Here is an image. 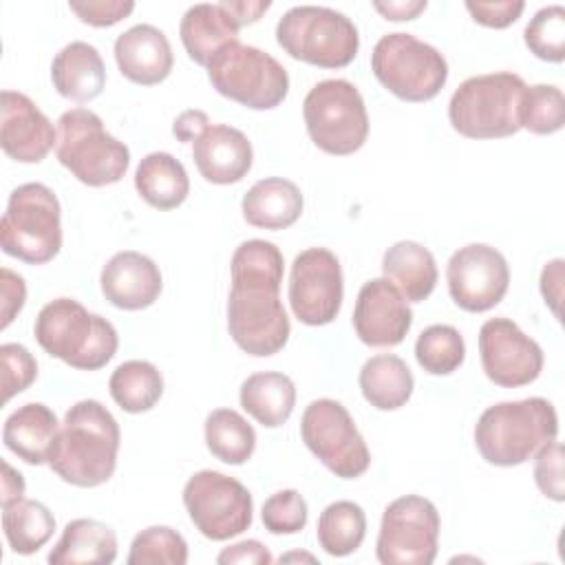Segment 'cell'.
<instances>
[{"label":"cell","instance_id":"obj_4","mask_svg":"<svg viewBox=\"0 0 565 565\" xmlns=\"http://www.w3.org/2000/svg\"><path fill=\"white\" fill-rule=\"evenodd\" d=\"M33 335L49 355L79 371L106 366L119 347L113 322L99 313H88L75 298L46 302L35 318Z\"/></svg>","mask_w":565,"mask_h":565},{"label":"cell","instance_id":"obj_17","mask_svg":"<svg viewBox=\"0 0 565 565\" xmlns=\"http://www.w3.org/2000/svg\"><path fill=\"white\" fill-rule=\"evenodd\" d=\"M479 358L490 382L503 388L532 384L543 371V349L510 318H490L479 329Z\"/></svg>","mask_w":565,"mask_h":565},{"label":"cell","instance_id":"obj_16","mask_svg":"<svg viewBox=\"0 0 565 565\" xmlns=\"http://www.w3.org/2000/svg\"><path fill=\"white\" fill-rule=\"evenodd\" d=\"M446 280L448 294L459 309L483 313L497 307L508 294L510 267L497 247L468 243L450 256Z\"/></svg>","mask_w":565,"mask_h":565},{"label":"cell","instance_id":"obj_39","mask_svg":"<svg viewBox=\"0 0 565 565\" xmlns=\"http://www.w3.org/2000/svg\"><path fill=\"white\" fill-rule=\"evenodd\" d=\"M525 46L543 62L565 60V9L561 4H547L534 13L523 31Z\"/></svg>","mask_w":565,"mask_h":565},{"label":"cell","instance_id":"obj_27","mask_svg":"<svg viewBox=\"0 0 565 565\" xmlns=\"http://www.w3.org/2000/svg\"><path fill=\"white\" fill-rule=\"evenodd\" d=\"M382 274L408 302L426 300L439 278L435 256L417 241H397L382 256Z\"/></svg>","mask_w":565,"mask_h":565},{"label":"cell","instance_id":"obj_2","mask_svg":"<svg viewBox=\"0 0 565 565\" xmlns=\"http://www.w3.org/2000/svg\"><path fill=\"white\" fill-rule=\"evenodd\" d=\"M121 433L113 413L97 399H82L66 411L49 466L75 488H97L113 477Z\"/></svg>","mask_w":565,"mask_h":565},{"label":"cell","instance_id":"obj_43","mask_svg":"<svg viewBox=\"0 0 565 565\" xmlns=\"http://www.w3.org/2000/svg\"><path fill=\"white\" fill-rule=\"evenodd\" d=\"M68 9L90 26H113L135 9L130 0H71Z\"/></svg>","mask_w":565,"mask_h":565},{"label":"cell","instance_id":"obj_18","mask_svg":"<svg viewBox=\"0 0 565 565\" xmlns=\"http://www.w3.org/2000/svg\"><path fill=\"white\" fill-rule=\"evenodd\" d=\"M413 324L402 291L386 278L366 280L353 307V329L366 347H397Z\"/></svg>","mask_w":565,"mask_h":565},{"label":"cell","instance_id":"obj_45","mask_svg":"<svg viewBox=\"0 0 565 565\" xmlns=\"http://www.w3.org/2000/svg\"><path fill=\"white\" fill-rule=\"evenodd\" d=\"M0 287H2V313H0V329H7L13 318L22 311L26 300V285L24 278L9 267L0 269Z\"/></svg>","mask_w":565,"mask_h":565},{"label":"cell","instance_id":"obj_7","mask_svg":"<svg viewBox=\"0 0 565 565\" xmlns=\"http://www.w3.org/2000/svg\"><path fill=\"white\" fill-rule=\"evenodd\" d=\"M278 46L320 68L349 66L360 49L358 26L342 11L318 4L291 7L276 24Z\"/></svg>","mask_w":565,"mask_h":565},{"label":"cell","instance_id":"obj_1","mask_svg":"<svg viewBox=\"0 0 565 565\" xmlns=\"http://www.w3.org/2000/svg\"><path fill=\"white\" fill-rule=\"evenodd\" d=\"M232 289L227 298V329L241 351L254 358L278 353L291 333L280 302L282 252L263 238L243 241L230 263Z\"/></svg>","mask_w":565,"mask_h":565},{"label":"cell","instance_id":"obj_50","mask_svg":"<svg viewBox=\"0 0 565 565\" xmlns=\"http://www.w3.org/2000/svg\"><path fill=\"white\" fill-rule=\"evenodd\" d=\"M232 18L238 22V26H247L260 20V15L271 7L267 0H223L221 2Z\"/></svg>","mask_w":565,"mask_h":565},{"label":"cell","instance_id":"obj_28","mask_svg":"<svg viewBox=\"0 0 565 565\" xmlns=\"http://www.w3.org/2000/svg\"><path fill=\"white\" fill-rule=\"evenodd\" d=\"M117 558V534L97 519H73L49 552L51 565H110Z\"/></svg>","mask_w":565,"mask_h":565},{"label":"cell","instance_id":"obj_30","mask_svg":"<svg viewBox=\"0 0 565 565\" xmlns=\"http://www.w3.org/2000/svg\"><path fill=\"white\" fill-rule=\"evenodd\" d=\"M135 188L150 207L166 212L188 199L190 179L183 163L170 152H150L135 170Z\"/></svg>","mask_w":565,"mask_h":565},{"label":"cell","instance_id":"obj_22","mask_svg":"<svg viewBox=\"0 0 565 565\" xmlns=\"http://www.w3.org/2000/svg\"><path fill=\"white\" fill-rule=\"evenodd\" d=\"M115 62L119 73L132 84L154 86L170 75L174 55L161 29L152 24H135L117 35Z\"/></svg>","mask_w":565,"mask_h":565},{"label":"cell","instance_id":"obj_42","mask_svg":"<svg viewBox=\"0 0 565 565\" xmlns=\"http://www.w3.org/2000/svg\"><path fill=\"white\" fill-rule=\"evenodd\" d=\"M534 481L547 499L561 503L565 501V477H563V446L561 441H550L541 446L534 455Z\"/></svg>","mask_w":565,"mask_h":565},{"label":"cell","instance_id":"obj_44","mask_svg":"<svg viewBox=\"0 0 565 565\" xmlns=\"http://www.w3.org/2000/svg\"><path fill=\"white\" fill-rule=\"evenodd\" d=\"M468 13L475 22L488 26V29H505L512 22L519 20V15L525 9V2L521 0H503V2H466Z\"/></svg>","mask_w":565,"mask_h":565},{"label":"cell","instance_id":"obj_35","mask_svg":"<svg viewBox=\"0 0 565 565\" xmlns=\"http://www.w3.org/2000/svg\"><path fill=\"white\" fill-rule=\"evenodd\" d=\"M316 536L329 556H349L366 536V514L355 501H333L320 512Z\"/></svg>","mask_w":565,"mask_h":565},{"label":"cell","instance_id":"obj_20","mask_svg":"<svg viewBox=\"0 0 565 565\" xmlns=\"http://www.w3.org/2000/svg\"><path fill=\"white\" fill-rule=\"evenodd\" d=\"M104 298L124 311H141L157 302L163 289L161 271L152 258L141 252H117L99 274Z\"/></svg>","mask_w":565,"mask_h":565},{"label":"cell","instance_id":"obj_36","mask_svg":"<svg viewBox=\"0 0 565 565\" xmlns=\"http://www.w3.org/2000/svg\"><path fill=\"white\" fill-rule=\"evenodd\" d=\"M466 358L461 333L450 324L426 327L415 342V360L430 375L455 373Z\"/></svg>","mask_w":565,"mask_h":565},{"label":"cell","instance_id":"obj_48","mask_svg":"<svg viewBox=\"0 0 565 565\" xmlns=\"http://www.w3.org/2000/svg\"><path fill=\"white\" fill-rule=\"evenodd\" d=\"M207 126H210L207 115L203 110L192 108V110H183L181 115H177V119L172 124V135L179 141L188 143V141H194Z\"/></svg>","mask_w":565,"mask_h":565},{"label":"cell","instance_id":"obj_26","mask_svg":"<svg viewBox=\"0 0 565 565\" xmlns=\"http://www.w3.org/2000/svg\"><path fill=\"white\" fill-rule=\"evenodd\" d=\"M300 188L282 177H267L256 181L243 196V218L260 230L291 227L302 214Z\"/></svg>","mask_w":565,"mask_h":565},{"label":"cell","instance_id":"obj_37","mask_svg":"<svg viewBox=\"0 0 565 565\" xmlns=\"http://www.w3.org/2000/svg\"><path fill=\"white\" fill-rule=\"evenodd\" d=\"M565 124V99L558 86L532 84L519 102V126L532 135H554Z\"/></svg>","mask_w":565,"mask_h":565},{"label":"cell","instance_id":"obj_51","mask_svg":"<svg viewBox=\"0 0 565 565\" xmlns=\"http://www.w3.org/2000/svg\"><path fill=\"white\" fill-rule=\"evenodd\" d=\"M0 501H2V508L22 499L24 497V477L11 468L9 461L2 459V486H0Z\"/></svg>","mask_w":565,"mask_h":565},{"label":"cell","instance_id":"obj_23","mask_svg":"<svg viewBox=\"0 0 565 565\" xmlns=\"http://www.w3.org/2000/svg\"><path fill=\"white\" fill-rule=\"evenodd\" d=\"M60 426L62 424L46 404L29 402L4 419L2 441L24 463L42 466L49 463Z\"/></svg>","mask_w":565,"mask_h":565},{"label":"cell","instance_id":"obj_34","mask_svg":"<svg viewBox=\"0 0 565 565\" xmlns=\"http://www.w3.org/2000/svg\"><path fill=\"white\" fill-rule=\"evenodd\" d=\"M205 446L223 463L241 466L256 448L254 426L234 408H216L205 417Z\"/></svg>","mask_w":565,"mask_h":565},{"label":"cell","instance_id":"obj_12","mask_svg":"<svg viewBox=\"0 0 565 565\" xmlns=\"http://www.w3.org/2000/svg\"><path fill=\"white\" fill-rule=\"evenodd\" d=\"M300 437L313 457L340 479H358L371 466L364 437L349 411L335 399H313L305 408Z\"/></svg>","mask_w":565,"mask_h":565},{"label":"cell","instance_id":"obj_3","mask_svg":"<svg viewBox=\"0 0 565 565\" xmlns=\"http://www.w3.org/2000/svg\"><path fill=\"white\" fill-rule=\"evenodd\" d=\"M558 435V415L550 399L525 397L488 406L475 424L479 455L501 468L530 461L536 450Z\"/></svg>","mask_w":565,"mask_h":565},{"label":"cell","instance_id":"obj_5","mask_svg":"<svg viewBox=\"0 0 565 565\" xmlns=\"http://www.w3.org/2000/svg\"><path fill=\"white\" fill-rule=\"evenodd\" d=\"M55 157L88 188L121 181L130 166L128 146L113 137L102 117L88 108H71L60 115Z\"/></svg>","mask_w":565,"mask_h":565},{"label":"cell","instance_id":"obj_21","mask_svg":"<svg viewBox=\"0 0 565 565\" xmlns=\"http://www.w3.org/2000/svg\"><path fill=\"white\" fill-rule=\"evenodd\" d=\"M192 159L199 174L216 185L238 183L252 170V141L234 126L210 124L192 141Z\"/></svg>","mask_w":565,"mask_h":565},{"label":"cell","instance_id":"obj_47","mask_svg":"<svg viewBox=\"0 0 565 565\" xmlns=\"http://www.w3.org/2000/svg\"><path fill=\"white\" fill-rule=\"evenodd\" d=\"M563 258H554L545 263L541 271V294L545 305L552 309L556 318H561V300H563Z\"/></svg>","mask_w":565,"mask_h":565},{"label":"cell","instance_id":"obj_14","mask_svg":"<svg viewBox=\"0 0 565 565\" xmlns=\"http://www.w3.org/2000/svg\"><path fill=\"white\" fill-rule=\"evenodd\" d=\"M439 512L433 501L406 494L384 508L375 556L384 565H430L439 547Z\"/></svg>","mask_w":565,"mask_h":565},{"label":"cell","instance_id":"obj_11","mask_svg":"<svg viewBox=\"0 0 565 565\" xmlns=\"http://www.w3.org/2000/svg\"><path fill=\"white\" fill-rule=\"evenodd\" d=\"M302 117L311 141L327 154H353L369 137L364 99L347 79L318 82L302 102Z\"/></svg>","mask_w":565,"mask_h":565},{"label":"cell","instance_id":"obj_31","mask_svg":"<svg viewBox=\"0 0 565 565\" xmlns=\"http://www.w3.org/2000/svg\"><path fill=\"white\" fill-rule=\"evenodd\" d=\"M360 391L364 399L377 411L402 408L415 388L408 364L393 353H380L369 358L360 369Z\"/></svg>","mask_w":565,"mask_h":565},{"label":"cell","instance_id":"obj_6","mask_svg":"<svg viewBox=\"0 0 565 565\" xmlns=\"http://www.w3.org/2000/svg\"><path fill=\"white\" fill-rule=\"evenodd\" d=\"M525 82L510 71L468 77L448 104L450 126L468 139H503L521 130L519 102Z\"/></svg>","mask_w":565,"mask_h":565},{"label":"cell","instance_id":"obj_9","mask_svg":"<svg viewBox=\"0 0 565 565\" xmlns=\"http://www.w3.org/2000/svg\"><path fill=\"white\" fill-rule=\"evenodd\" d=\"M377 82L404 102H430L448 79V62L433 44L413 33H386L371 53Z\"/></svg>","mask_w":565,"mask_h":565},{"label":"cell","instance_id":"obj_15","mask_svg":"<svg viewBox=\"0 0 565 565\" xmlns=\"http://www.w3.org/2000/svg\"><path fill=\"white\" fill-rule=\"evenodd\" d=\"M344 298V278L338 256L327 247H309L291 263L289 305L294 316L309 327L335 320Z\"/></svg>","mask_w":565,"mask_h":565},{"label":"cell","instance_id":"obj_33","mask_svg":"<svg viewBox=\"0 0 565 565\" xmlns=\"http://www.w3.org/2000/svg\"><path fill=\"white\" fill-rule=\"evenodd\" d=\"M2 530L15 554H35L55 532L53 512L35 499H18L2 508Z\"/></svg>","mask_w":565,"mask_h":565},{"label":"cell","instance_id":"obj_52","mask_svg":"<svg viewBox=\"0 0 565 565\" xmlns=\"http://www.w3.org/2000/svg\"><path fill=\"white\" fill-rule=\"evenodd\" d=\"M278 561H280V563H291V561H309V563H316L318 558L311 556V554H307V552H289V554H282Z\"/></svg>","mask_w":565,"mask_h":565},{"label":"cell","instance_id":"obj_40","mask_svg":"<svg viewBox=\"0 0 565 565\" xmlns=\"http://www.w3.org/2000/svg\"><path fill=\"white\" fill-rule=\"evenodd\" d=\"M260 519L265 530L271 534H296L305 530L309 519V508L305 497L298 490L287 488L265 499Z\"/></svg>","mask_w":565,"mask_h":565},{"label":"cell","instance_id":"obj_46","mask_svg":"<svg viewBox=\"0 0 565 565\" xmlns=\"http://www.w3.org/2000/svg\"><path fill=\"white\" fill-rule=\"evenodd\" d=\"M274 561V556L269 554V550L256 541V539H249V541H238L230 547H223L221 554L216 556V563L221 565H230V563H241V565H269Z\"/></svg>","mask_w":565,"mask_h":565},{"label":"cell","instance_id":"obj_49","mask_svg":"<svg viewBox=\"0 0 565 565\" xmlns=\"http://www.w3.org/2000/svg\"><path fill=\"white\" fill-rule=\"evenodd\" d=\"M426 0H388V2H373V9L382 13L386 20L404 22L415 20L419 13L426 11Z\"/></svg>","mask_w":565,"mask_h":565},{"label":"cell","instance_id":"obj_25","mask_svg":"<svg viewBox=\"0 0 565 565\" xmlns=\"http://www.w3.org/2000/svg\"><path fill=\"white\" fill-rule=\"evenodd\" d=\"M53 88L73 102H90L106 86V66L99 51L82 40L66 44L51 64Z\"/></svg>","mask_w":565,"mask_h":565},{"label":"cell","instance_id":"obj_32","mask_svg":"<svg viewBox=\"0 0 565 565\" xmlns=\"http://www.w3.org/2000/svg\"><path fill=\"white\" fill-rule=\"evenodd\" d=\"M108 391L121 411L132 415L146 413L163 395V375L148 360H126L113 371Z\"/></svg>","mask_w":565,"mask_h":565},{"label":"cell","instance_id":"obj_13","mask_svg":"<svg viewBox=\"0 0 565 565\" xmlns=\"http://www.w3.org/2000/svg\"><path fill=\"white\" fill-rule=\"evenodd\" d=\"M183 505L194 527L210 541L234 539L254 519L249 490L238 479L216 470H199L185 481Z\"/></svg>","mask_w":565,"mask_h":565},{"label":"cell","instance_id":"obj_38","mask_svg":"<svg viewBox=\"0 0 565 565\" xmlns=\"http://www.w3.org/2000/svg\"><path fill=\"white\" fill-rule=\"evenodd\" d=\"M126 563L128 565H185L188 543L177 530L168 525H150L132 539Z\"/></svg>","mask_w":565,"mask_h":565},{"label":"cell","instance_id":"obj_19","mask_svg":"<svg viewBox=\"0 0 565 565\" xmlns=\"http://www.w3.org/2000/svg\"><path fill=\"white\" fill-rule=\"evenodd\" d=\"M57 143V128L20 90H2L0 146L18 163H40Z\"/></svg>","mask_w":565,"mask_h":565},{"label":"cell","instance_id":"obj_29","mask_svg":"<svg viewBox=\"0 0 565 565\" xmlns=\"http://www.w3.org/2000/svg\"><path fill=\"white\" fill-rule=\"evenodd\" d=\"M238 399L245 413H249L260 426H282L296 406V386L289 375L278 371H263L249 375L238 391Z\"/></svg>","mask_w":565,"mask_h":565},{"label":"cell","instance_id":"obj_10","mask_svg":"<svg viewBox=\"0 0 565 565\" xmlns=\"http://www.w3.org/2000/svg\"><path fill=\"white\" fill-rule=\"evenodd\" d=\"M207 79L218 95L252 110H271L289 93L287 68L269 53L238 40L212 57Z\"/></svg>","mask_w":565,"mask_h":565},{"label":"cell","instance_id":"obj_41","mask_svg":"<svg viewBox=\"0 0 565 565\" xmlns=\"http://www.w3.org/2000/svg\"><path fill=\"white\" fill-rule=\"evenodd\" d=\"M0 371H2V402L26 391L38 377V362L33 353L18 344L7 342L0 347Z\"/></svg>","mask_w":565,"mask_h":565},{"label":"cell","instance_id":"obj_24","mask_svg":"<svg viewBox=\"0 0 565 565\" xmlns=\"http://www.w3.org/2000/svg\"><path fill=\"white\" fill-rule=\"evenodd\" d=\"M238 22L221 2L192 4L179 24V35L188 57L205 68L223 46L238 40Z\"/></svg>","mask_w":565,"mask_h":565},{"label":"cell","instance_id":"obj_8","mask_svg":"<svg viewBox=\"0 0 565 565\" xmlns=\"http://www.w3.org/2000/svg\"><path fill=\"white\" fill-rule=\"evenodd\" d=\"M2 252L29 265H44L62 249V207L44 183H22L9 194L0 221Z\"/></svg>","mask_w":565,"mask_h":565}]
</instances>
